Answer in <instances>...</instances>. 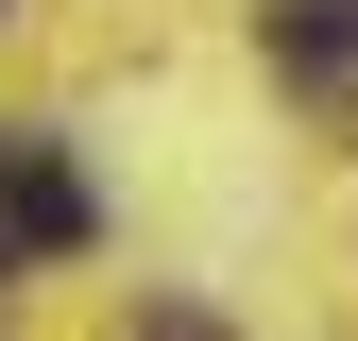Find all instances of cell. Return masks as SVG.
I'll use <instances>...</instances> for the list:
<instances>
[{"instance_id": "cell-2", "label": "cell", "mask_w": 358, "mask_h": 341, "mask_svg": "<svg viewBox=\"0 0 358 341\" xmlns=\"http://www.w3.org/2000/svg\"><path fill=\"white\" fill-rule=\"evenodd\" d=\"M273 52L290 68H358V0H273Z\"/></svg>"}, {"instance_id": "cell-4", "label": "cell", "mask_w": 358, "mask_h": 341, "mask_svg": "<svg viewBox=\"0 0 358 341\" xmlns=\"http://www.w3.org/2000/svg\"><path fill=\"white\" fill-rule=\"evenodd\" d=\"M0 273H17V239H0Z\"/></svg>"}, {"instance_id": "cell-1", "label": "cell", "mask_w": 358, "mask_h": 341, "mask_svg": "<svg viewBox=\"0 0 358 341\" xmlns=\"http://www.w3.org/2000/svg\"><path fill=\"white\" fill-rule=\"evenodd\" d=\"M85 222H103L85 170H69L52 137H0V239H17V256H85Z\"/></svg>"}, {"instance_id": "cell-3", "label": "cell", "mask_w": 358, "mask_h": 341, "mask_svg": "<svg viewBox=\"0 0 358 341\" xmlns=\"http://www.w3.org/2000/svg\"><path fill=\"white\" fill-rule=\"evenodd\" d=\"M137 341H222V324H188V307H154V324H137Z\"/></svg>"}]
</instances>
